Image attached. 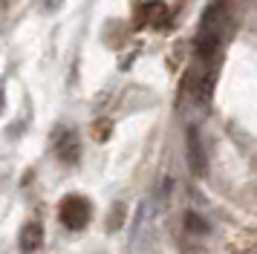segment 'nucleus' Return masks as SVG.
<instances>
[{
	"label": "nucleus",
	"mask_w": 257,
	"mask_h": 254,
	"mask_svg": "<svg viewBox=\"0 0 257 254\" xmlns=\"http://www.w3.org/2000/svg\"><path fill=\"white\" fill-rule=\"evenodd\" d=\"M188 153H191V165H194V171L202 173L205 162L199 159V139H197V130H191V133H188Z\"/></svg>",
	"instance_id": "obj_5"
},
{
	"label": "nucleus",
	"mask_w": 257,
	"mask_h": 254,
	"mask_svg": "<svg viewBox=\"0 0 257 254\" xmlns=\"http://www.w3.org/2000/svg\"><path fill=\"white\" fill-rule=\"evenodd\" d=\"M185 228L191 231V234H199V237H205V231H208V225H205V219H199L194 211L191 214H185Z\"/></svg>",
	"instance_id": "obj_6"
},
{
	"label": "nucleus",
	"mask_w": 257,
	"mask_h": 254,
	"mask_svg": "<svg viewBox=\"0 0 257 254\" xmlns=\"http://www.w3.org/2000/svg\"><path fill=\"white\" fill-rule=\"evenodd\" d=\"M21 251L32 254L41 248V242H44V225H38V222H29V225H24V231H21Z\"/></svg>",
	"instance_id": "obj_4"
},
{
	"label": "nucleus",
	"mask_w": 257,
	"mask_h": 254,
	"mask_svg": "<svg viewBox=\"0 0 257 254\" xmlns=\"http://www.w3.org/2000/svg\"><path fill=\"white\" fill-rule=\"evenodd\" d=\"M55 150H58V159H61V162L75 165V162H78V156H81V145H78L75 130H64V133L58 136V145H55Z\"/></svg>",
	"instance_id": "obj_3"
},
{
	"label": "nucleus",
	"mask_w": 257,
	"mask_h": 254,
	"mask_svg": "<svg viewBox=\"0 0 257 254\" xmlns=\"http://www.w3.org/2000/svg\"><path fill=\"white\" fill-rule=\"evenodd\" d=\"M168 21V6L162 0H142L133 6V23L145 29H159Z\"/></svg>",
	"instance_id": "obj_2"
},
{
	"label": "nucleus",
	"mask_w": 257,
	"mask_h": 254,
	"mask_svg": "<svg viewBox=\"0 0 257 254\" xmlns=\"http://www.w3.org/2000/svg\"><path fill=\"white\" fill-rule=\"evenodd\" d=\"M90 214H93V205L78 194H70L67 199H61L58 205V217L70 231H81L90 222Z\"/></svg>",
	"instance_id": "obj_1"
}]
</instances>
